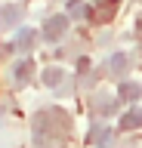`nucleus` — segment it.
<instances>
[{
    "mask_svg": "<svg viewBox=\"0 0 142 148\" xmlns=\"http://www.w3.org/2000/svg\"><path fill=\"white\" fill-rule=\"evenodd\" d=\"M43 80H47L49 86H56V83L62 80V71H59V68H47V71H43Z\"/></svg>",
    "mask_w": 142,
    "mask_h": 148,
    "instance_id": "obj_12",
    "label": "nucleus"
},
{
    "mask_svg": "<svg viewBox=\"0 0 142 148\" xmlns=\"http://www.w3.org/2000/svg\"><path fill=\"white\" fill-rule=\"evenodd\" d=\"M68 16H90V9L84 6V3H80V0H71V3H68Z\"/></svg>",
    "mask_w": 142,
    "mask_h": 148,
    "instance_id": "obj_11",
    "label": "nucleus"
},
{
    "mask_svg": "<svg viewBox=\"0 0 142 148\" xmlns=\"http://www.w3.org/2000/svg\"><path fill=\"white\" fill-rule=\"evenodd\" d=\"M114 9H117L114 0H96V12H90V18L93 22H105L108 16H114Z\"/></svg>",
    "mask_w": 142,
    "mask_h": 148,
    "instance_id": "obj_6",
    "label": "nucleus"
},
{
    "mask_svg": "<svg viewBox=\"0 0 142 148\" xmlns=\"http://www.w3.org/2000/svg\"><path fill=\"white\" fill-rule=\"evenodd\" d=\"M117 96H121V99H127V102L139 99V96H142V83H133V80L121 83V90H117Z\"/></svg>",
    "mask_w": 142,
    "mask_h": 148,
    "instance_id": "obj_8",
    "label": "nucleus"
},
{
    "mask_svg": "<svg viewBox=\"0 0 142 148\" xmlns=\"http://www.w3.org/2000/svg\"><path fill=\"white\" fill-rule=\"evenodd\" d=\"M62 133H68V114H62L59 108H47L37 114V123H34V136H37V145L47 148L53 145Z\"/></svg>",
    "mask_w": 142,
    "mask_h": 148,
    "instance_id": "obj_1",
    "label": "nucleus"
},
{
    "mask_svg": "<svg viewBox=\"0 0 142 148\" xmlns=\"http://www.w3.org/2000/svg\"><path fill=\"white\" fill-rule=\"evenodd\" d=\"M31 40H34V31H31V28H22L19 34H16V40H12V46H19V49H28Z\"/></svg>",
    "mask_w": 142,
    "mask_h": 148,
    "instance_id": "obj_10",
    "label": "nucleus"
},
{
    "mask_svg": "<svg viewBox=\"0 0 142 148\" xmlns=\"http://www.w3.org/2000/svg\"><path fill=\"white\" fill-rule=\"evenodd\" d=\"M65 31H68V16H49L47 25H43V37L47 40H59Z\"/></svg>",
    "mask_w": 142,
    "mask_h": 148,
    "instance_id": "obj_2",
    "label": "nucleus"
},
{
    "mask_svg": "<svg viewBox=\"0 0 142 148\" xmlns=\"http://www.w3.org/2000/svg\"><path fill=\"white\" fill-rule=\"evenodd\" d=\"M121 127H123V130H136V127H142V108L127 111V114L121 117Z\"/></svg>",
    "mask_w": 142,
    "mask_h": 148,
    "instance_id": "obj_9",
    "label": "nucleus"
},
{
    "mask_svg": "<svg viewBox=\"0 0 142 148\" xmlns=\"http://www.w3.org/2000/svg\"><path fill=\"white\" fill-rule=\"evenodd\" d=\"M127 68H130V56L127 53H114L111 59H108V74H114V77L127 74Z\"/></svg>",
    "mask_w": 142,
    "mask_h": 148,
    "instance_id": "obj_4",
    "label": "nucleus"
},
{
    "mask_svg": "<svg viewBox=\"0 0 142 148\" xmlns=\"http://www.w3.org/2000/svg\"><path fill=\"white\" fill-rule=\"evenodd\" d=\"M86 142H90V145H99V148H108L114 142V133L111 130H102V127H93L86 133Z\"/></svg>",
    "mask_w": 142,
    "mask_h": 148,
    "instance_id": "obj_3",
    "label": "nucleus"
},
{
    "mask_svg": "<svg viewBox=\"0 0 142 148\" xmlns=\"http://www.w3.org/2000/svg\"><path fill=\"white\" fill-rule=\"evenodd\" d=\"M31 71H34V62H31V59H22V62L12 68V74H16L12 86H25V83H28V77H31Z\"/></svg>",
    "mask_w": 142,
    "mask_h": 148,
    "instance_id": "obj_5",
    "label": "nucleus"
},
{
    "mask_svg": "<svg viewBox=\"0 0 142 148\" xmlns=\"http://www.w3.org/2000/svg\"><path fill=\"white\" fill-rule=\"evenodd\" d=\"M22 16H25L22 6H3V9H0V25H16Z\"/></svg>",
    "mask_w": 142,
    "mask_h": 148,
    "instance_id": "obj_7",
    "label": "nucleus"
}]
</instances>
